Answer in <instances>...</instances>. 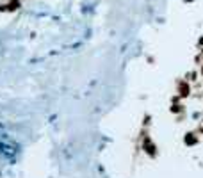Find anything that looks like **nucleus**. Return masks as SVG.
<instances>
[{
	"mask_svg": "<svg viewBox=\"0 0 203 178\" xmlns=\"http://www.w3.org/2000/svg\"><path fill=\"white\" fill-rule=\"evenodd\" d=\"M185 2H192V0H185Z\"/></svg>",
	"mask_w": 203,
	"mask_h": 178,
	"instance_id": "nucleus-6",
	"label": "nucleus"
},
{
	"mask_svg": "<svg viewBox=\"0 0 203 178\" xmlns=\"http://www.w3.org/2000/svg\"><path fill=\"white\" fill-rule=\"evenodd\" d=\"M7 7H9V13H11V11H16L18 7H20V0H11V2L7 4Z\"/></svg>",
	"mask_w": 203,
	"mask_h": 178,
	"instance_id": "nucleus-4",
	"label": "nucleus"
},
{
	"mask_svg": "<svg viewBox=\"0 0 203 178\" xmlns=\"http://www.w3.org/2000/svg\"><path fill=\"white\" fill-rule=\"evenodd\" d=\"M184 141H185V144H187V146H194V144L198 143V137L194 135V134H187Z\"/></svg>",
	"mask_w": 203,
	"mask_h": 178,
	"instance_id": "nucleus-3",
	"label": "nucleus"
},
{
	"mask_svg": "<svg viewBox=\"0 0 203 178\" xmlns=\"http://www.w3.org/2000/svg\"><path fill=\"white\" fill-rule=\"evenodd\" d=\"M180 111H182L180 105H176V103H175V105H171V112H180Z\"/></svg>",
	"mask_w": 203,
	"mask_h": 178,
	"instance_id": "nucleus-5",
	"label": "nucleus"
},
{
	"mask_svg": "<svg viewBox=\"0 0 203 178\" xmlns=\"http://www.w3.org/2000/svg\"><path fill=\"white\" fill-rule=\"evenodd\" d=\"M143 148L146 150V153H148V155H152V157H153L155 153H157V146H155L153 143H152V139H150V137H146V139H144Z\"/></svg>",
	"mask_w": 203,
	"mask_h": 178,
	"instance_id": "nucleus-1",
	"label": "nucleus"
},
{
	"mask_svg": "<svg viewBox=\"0 0 203 178\" xmlns=\"http://www.w3.org/2000/svg\"><path fill=\"white\" fill-rule=\"evenodd\" d=\"M189 84L187 82H180V86H178V96H182V98H185V96H189Z\"/></svg>",
	"mask_w": 203,
	"mask_h": 178,
	"instance_id": "nucleus-2",
	"label": "nucleus"
},
{
	"mask_svg": "<svg viewBox=\"0 0 203 178\" xmlns=\"http://www.w3.org/2000/svg\"><path fill=\"white\" fill-rule=\"evenodd\" d=\"M201 73H203V68H201Z\"/></svg>",
	"mask_w": 203,
	"mask_h": 178,
	"instance_id": "nucleus-7",
	"label": "nucleus"
}]
</instances>
